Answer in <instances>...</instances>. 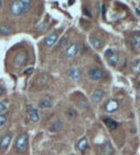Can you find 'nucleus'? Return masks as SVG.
<instances>
[{"label":"nucleus","mask_w":140,"mask_h":155,"mask_svg":"<svg viewBox=\"0 0 140 155\" xmlns=\"http://www.w3.org/2000/svg\"><path fill=\"white\" fill-rule=\"evenodd\" d=\"M38 107L40 109H43V110H46V109H49L52 107V103L49 101V100L43 99L41 100L40 103H38Z\"/></svg>","instance_id":"nucleus-16"},{"label":"nucleus","mask_w":140,"mask_h":155,"mask_svg":"<svg viewBox=\"0 0 140 155\" xmlns=\"http://www.w3.org/2000/svg\"><path fill=\"white\" fill-rule=\"evenodd\" d=\"M107 61H108V64H109L110 66H112V67H116L117 65H118V56L113 53L112 55L109 56V57L107 58Z\"/></svg>","instance_id":"nucleus-17"},{"label":"nucleus","mask_w":140,"mask_h":155,"mask_svg":"<svg viewBox=\"0 0 140 155\" xmlns=\"http://www.w3.org/2000/svg\"><path fill=\"white\" fill-rule=\"evenodd\" d=\"M27 60H28V55L26 53H24V52L18 53L14 58V64L17 67H22L26 63Z\"/></svg>","instance_id":"nucleus-5"},{"label":"nucleus","mask_w":140,"mask_h":155,"mask_svg":"<svg viewBox=\"0 0 140 155\" xmlns=\"http://www.w3.org/2000/svg\"><path fill=\"white\" fill-rule=\"evenodd\" d=\"M62 127H63V124L61 121H56L55 122L52 123V125L49 127V131L51 133H56V132H59L62 129Z\"/></svg>","instance_id":"nucleus-13"},{"label":"nucleus","mask_w":140,"mask_h":155,"mask_svg":"<svg viewBox=\"0 0 140 155\" xmlns=\"http://www.w3.org/2000/svg\"><path fill=\"white\" fill-rule=\"evenodd\" d=\"M118 107H119V104L117 100L110 99L105 103L104 109L105 112L107 113H113L118 110Z\"/></svg>","instance_id":"nucleus-3"},{"label":"nucleus","mask_w":140,"mask_h":155,"mask_svg":"<svg viewBox=\"0 0 140 155\" xmlns=\"http://www.w3.org/2000/svg\"><path fill=\"white\" fill-rule=\"evenodd\" d=\"M90 43L92 44L94 48H100L102 45V42L100 39H98L95 36H91L90 37Z\"/></svg>","instance_id":"nucleus-18"},{"label":"nucleus","mask_w":140,"mask_h":155,"mask_svg":"<svg viewBox=\"0 0 140 155\" xmlns=\"http://www.w3.org/2000/svg\"><path fill=\"white\" fill-rule=\"evenodd\" d=\"M4 90L3 89V87H1V86H0V97H1V96L4 94Z\"/></svg>","instance_id":"nucleus-29"},{"label":"nucleus","mask_w":140,"mask_h":155,"mask_svg":"<svg viewBox=\"0 0 140 155\" xmlns=\"http://www.w3.org/2000/svg\"><path fill=\"white\" fill-rule=\"evenodd\" d=\"M104 95H105V92H104L103 90L97 89V90H94V92H93V95H92V101H93L95 104H97V103H100V101L102 100Z\"/></svg>","instance_id":"nucleus-10"},{"label":"nucleus","mask_w":140,"mask_h":155,"mask_svg":"<svg viewBox=\"0 0 140 155\" xmlns=\"http://www.w3.org/2000/svg\"><path fill=\"white\" fill-rule=\"evenodd\" d=\"M11 32V28L8 27V26H5V25H3L0 27V34L2 35H7L9 34Z\"/></svg>","instance_id":"nucleus-22"},{"label":"nucleus","mask_w":140,"mask_h":155,"mask_svg":"<svg viewBox=\"0 0 140 155\" xmlns=\"http://www.w3.org/2000/svg\"><path fill=\"white\" fill-rule=\"evenodd\" d=\"M131 68H132V70H133L134 72H136V73H138V74H140V60H136V61L132 64Z\"/></svg>","instance_id":"nucleus-21"},{"label":"nucleus","mask_w":140,"mask_h":155,"mask_svg":"<svg viewBox=\"0 0 140 155\" xmlns=\"http://www.w3.org/2000/svg\"><path fill=\"white\" fill-rule=\"evenodd\" d=\"M27 108V111L29 112V116H30V119L31 120V122H37L40 119V116H39V114H38V111L36 109H35L32 105H27L26 106Z\"/></svg>","instance_id":"nucleus-7"},{"label":"nucleus","mask_w":140,"mask_h":155,"mask_svg":"<svg viewBox=\"0 0 140 155\" xmlns=\"http://www.w3.org/2000/svg\"><path fill=\"white\" fill-rule=\"evenodd\" d=\"M88 77L94 81L100 80L104 77V72L100 68H93L88 71Z\"/></svg>","instance_id":"nucleus-4"},{"label":"nucleus","mask_w":140,"mask_h":155,"mask_svg":"<svg viewBox=\"0 0 140 155\" xmlns=\"http://www.w3.org/2000/svg\"><path fill=\"white\" fill-rule=\"evenodd\" d=\"M29 144V136L26 133H21L18 134L16 142L15 147L18 153H23L26 151Z\"/></svg>","instance_id":"nucleus-2"},{"label":"nucleus","mask_w":140,"mask_h":155,"mask_svg":"<svg viewBox=\"0 0 140 155\" xmlns=\"http://www.w3.org/2000/svg\"><path fill=\"white\" fill-rule=\"evenodd\" d=\"M84 13H85L87 16H88V17H92V14H90V12L87 11V9H84Z\"/></svg>","instance_id":"nucleus-28"},{"label":"nucleus","mask_w":140,"mask_h":155,"mask_svg":"<svg viewBox=\"0 0 140 155\" xmlns=\"http://www.w3.org/2000/svg\"><path fill=\"white\" fill-rule=\"evenodd\" d=\"M103 153L105 155H111L113 153V149L109 142H106L103 146Z\"/></svg>","instance_id":"nucleus-19"},{"label":"nucleus","mask_w":140,"mask_h":155,"mask_svg":"<svg viewBox=\"0 0 140 155\" xmlns=\"http://www.w3.org/2000/svg\"><path fill=\"white\" fill-rule=\"evenodd\" d=\"M6 111V106L4 103L0 102V113H3L4 111Z\"/></svg>","instance_id":"nucleus-26"},{"label":"nucleus","mask_w":140,"mask_h":155,"mask_svg":"<svg viewBox=\"0 0 140 155\" xmlns=\"http://www.w3.org/2000/svg\"><path fill=\"white\" fill-rule=\"evenodd\" d=\"M68 75L73 80L79 81L82 78V73L79 69L77 68H70L68 70Z\"/></svg>","instance_id":"nucleus-11"},{"label":"nucleus","mask_w":140,"mask_h":155,"mask_svg":"<svg viewBox=\"0 0 140 155\" xmlns=\"http://www.w3.org/2000/svg\"><path fill=\"white\" fill-rule=\"evenodd\" d=\"M33 72H34V68H33V67H30V68H27V69L23 72V73H24L25 75H30V74H31Z\"/></svg>","instance_id":"nucleus-25"},{"label":"nucleus","mask_w":140,"mask_h":155,"mask_svg":"<svg viewBox=\"0 0 140 155\" xmlns=\"http://www.w3.org/2000/svg\"><path fill=\"white\" fill-rule=\"evenodd\" d=\"M113 54V52L112 51V49H107L106 51H105V55L106 58H108L109 56H111Z\"/></svg>","instance_id":"nucleus-27"},{"label":"nucleus","mask_w":140,"mask_h":155,"mask_svg":"<svg viewBox=\"0 0 140 155\" xmlns=\"http://www.w3.org/2000/svg\"><path fill=\"white\" fill-rule=\"evenodd\" d=\"M12 135L10 133H6L5 134H4L0 140V148L3 150L7 149L11 141H12Z\"/></svg>","instance_id":"nucleus-8"},{"label":"nucleus","mask_w":140,"mask_h":155,"mask_svg":"<svg viewBox=\"0 0 140 155\" xmlns=\"http://www.w3.org/2000/svg\"><path fill=\"white\" fill-rule=\"evenodd\" d=\"M67 42H68V39L64 37V38H62V39L61 40L59 46H60L61 47H65V46L67 45Z\"/></svg>","instance_id":"nucleus-24"},{"label":"nucleus","mask_w":140,"mask_h":155,"mask_svg":"<svg viewBox=\"0 0 140 155\" xmlns=\"http://www.w3.org/2000/svg\"><path fill=\"white\" fill-rule=\"evenodd\" d=\"M2 5H3V2L0 1V9H1V7H2Z\"/></svg>","instance_id":"nucleus-30"},{"label":"nucleus","mask_w":140,"mask_h":155,"mask_svg":"<svg viewBox=\"0 0 140 155\" xmlns=\"http://www.w3.org/2000/svg\"><path fill=\"white\" fill-rule=\"evenodd\" d=\"M66 116H67V117H68L69 120H73V119H74V118L76 117L77 113H76V111H74V109H69V111H67Z\"/></svg>","instance_id":"nucleus-20"},{"label":"nucleus","mask_w":140,"mask_h":155,"mask_svg":"<svg viewBox=\"0 0 140 155\" xmlns=\"http://www.w3.org/2000/svg\"><path fill=\"white\" fill-rule=\"evenodd\" d=\"M104 122H105V124L106 125V127H107L109 129H111V130L116 129L117 127H118V123H117L113 119L109 118V117L105 118V119H104Z\"/></svg>","instance_id":"nucleus-15"},{"label":"nucleus","mask_w":140,"mask_h":155,"mask_svg":"<svg viewBox=\"0 0 140 155\" xmlns=\"http://www.w3.org/2000/svg\"><path fill=\"white\" fill-rule=\"evenodd\" d=\"M131 44L136 49L140 48V32H135L132 34L131 39Z\"/></svg>","instance_id":"nucleus-12"},{"label":"nucleus","mask_w":140,"mask_h":155,"mask_svg":"<svg viewBox=\"0 0 140 155\" xmlns=\"http://www.w3.org/2000/svg\"><path fill=\"white\" fill-rule=\"evenodd\" d=\"M69 4H74V2H69Z\"/></svg>","instance_id":"nucleus-31"},{"label":"nucleus","mask_w":140,"mask_h":155,"mask_svg":"<svg viewBox=\"0 0 140 155\" xmlns=\"http://www.w3.org/2000/svg\"><path fill=\"white\" fill-rule=\"evenodd\" d=\"M57 40H58V34H50L44 39V45L46 46L47 47H51L56 44Z\"/></svg>","instance_id":"nucleus-9"},{"label":"nucleus","mask_w":140,"mask_h":155,"mask_svg":"<svg viewBox=\"0 0 140 155\" xmlns=\"http://www.w3.org/2000/svg\"><path fill=\"white\" fill-rule=\"evenodd\" d=\"M32 2L30 0H16L12 1L10 5V11L13 16H20L23 13L29 12L31 8Z\"/></svg>","instance_id":"nucleus-1"},{"label":"nucleus","mask_w":140,"mask_h":155,"mask_svg":"<svg viewBox=\"0 0 140 155\" xmlns=\"http://www.w3.org/2000/svg\"><path fill=\"white\" fill-rule=\"evenodd\" d=\"M7 122V117L4 115H0V128L4 126Z\"/></svg>","instance_id":"nucleus-23"},{"label":"nucleus","mask_w":140,"mask_h":155,"mask_svg":"<svg viewBox=\"0 0 140 155\" xmlns=\"http://www.w3.org/2000/svg\"><path fill=\"white\" fill-rule=\"evenodd\" d=\"M78 52H79V46L76 43H72L67 48L65 55H66V57L68 59H72V58L76 56V55L78 54Z\"/></svg>","instance_id":"nucleus-6"},{"label":"nucleus","mask_w":140,"mask_h":155,"mask_svg":"<svg viewBox=\"0 0 140 155\" xmlns=\"http://www.w3.org/2000/svg\"><path fill=\"white\" fill-rule=\"evenodd\" d=\"M88 147V141H87V139L86 137H83L82 138L78 143H77V148L79 149V151L81 152H84L87 149Z\"/></svg>","instance_id":"nucleus-14"}]
</instances>
